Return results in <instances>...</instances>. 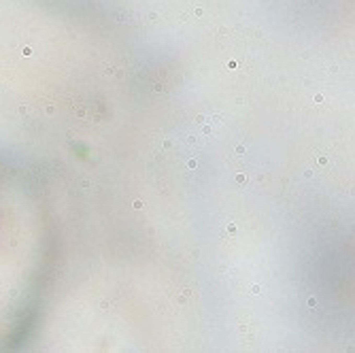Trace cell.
I'll list each match as a JSON object with an SVG mask.
<instances>
[{"mask_svg":"<svg viewBox=\"0 0 355 353\" xmlns=\"http://www.w3.org/2000/svg\"><path fill=\"white\" fill-rule=\"evenodd\" d=\"M75 113H77V117H83V115H85V109H83V106H77Z\"/></svg>","mask_w":355,"mask_h":353,"instance_id":"cell-1","label":"cell"},{"mask_svg":"<svg viewBox=\"0 0 355 353\" xmlns=\"http://www.w3.org/2000/svg\"><path fill=\"white\" fill-rule=\"evenodd\" d=\"M245 181H247V174H243V172L236 174V183H245Z\"/></svg>","mask_w":355,"mask_h":353,"instance_id":"cell-2","label":"cell"},{"mask_svg":"<svg viewBox=\"0 0 355 353\" xmlns=\"http://www.w3.org/2000/svg\"><path fill=\"white\" fill-rule=\"evenodd\" d=\"M306 304H308L311 309H315V306H317V298H308V300H306Z\"/></svg>","mask_w":355,"mask_h":353,"instance_id":"cell-3","label":"cell"},{"mask_svg":"<svg viewBox=\"0 0 355 353\" xmlns=\"http://www.w3.org/2000/svg\"><path fill=\"white\" fill-rule=\"evenodd\" d=\"M132 206H134V208H142V206H145V202H142V200H134V204H132Z\"/></svg>","mask_w":355,"mask_h":353,"instance_id":"cell-4","label":"cell"},{"mask_svg":"<svg viewBox=\"0 0 355 353\" xmlns=\"http://www.w3.org/2000/svg\"><path fill=\"white\" fill-rule=\"evenodd\" d=\"M89 185H91V181H87V179H83V181H81V187H83V189H87Z\"/></svg>","mask_w":355,"mask_h":353,"instance_id":"cell-5","label":"cell"},{"mask_svg":"<svg viewBox=\"0 0 355 353\" xmlns=\"http://www.w3.org/2000/svg\"><path fill=\"white\" fill-rule=\"evenodd\" d=\"M196 121H198V123H204L206 117H204V115H196Z\"/></svg>","mask_w":355,"mask_h":353,"instance_id":"cell-6","label":"cell"},{"mask_svg":"<svg viewBox=\"0 0 355 353\" xmlns=\"http://www.w3.org/2000/svg\"><path fill=\"white\" fill-rule=\"evenodd\" d=\"M228 232H230V234H234V232H236V226H234V223H230V226H228Z\"/></svg>","mask_w":355,"mask_h":353,"instance_id":"cell-7","label":"cell"},{"mask_svg":"<svg viewBox=\"0 0 355 353\" xmlns=\"http://www.w3.org/2000/svg\"><path fill=\"white\" fill-rule=\"evenodd\" d=\"M251 292H253V294H260L262 289H260V285H253V287H251Z\"/></svg>","mask_w":355,"mask_h":353,"instance_id":"cell-8","label":"cell"},{"mask_svg":"<svg viewBox=\"0 0 355 353\" xmlns=\"http://www.w3.org/2000/svg\"><path fill=\"white\" fill-rule=\"evenodd\" d=\"M196 166H198V162H196V160H189V168L193 170V168H196Z\"/></svg>","mask_w":355,"mask_h":353,"instance_id":"cell-9","label":"cell"},{"mask_svg":"<svg viewBox=\"0 0 355 353\" xmlns=\"http://www.w3.org/2000/svg\"><path fill=\"white\" fill-rule=\"evenodd\" d=\"M19 113H21V115H24V113H30V109H28V106H19Z\"/></svg>","mask_w":355,"mask_h":353,"instance_id":"cell-10","label":"cell"},{"mask_svg":"<svg viewBox=\"0 0 355 353\" xmlns=\"http://www.w3.org/2000/svg\"><path fill=\"white\" fill-rule=\"evenodd\" d=\"M236 153H245V145H238V147H236Z\"/></svg>","mask_w":355,"mask_h":353,"instance_id":"cell-11","label":"cell"},{"mask_svg":"<svg viewBox=\"0 0 355 353\" xmlns=\"http://www.w3.org/2000/svg\"><path fill=\"white\" fill-rule=\"evenodd\" d=\"M24 55H32V49H30V47H24Z\"/></svg>","mask_w":355,"mask_h":353,"instance_id":"cell-12","label":"cell"}]
</instances>
